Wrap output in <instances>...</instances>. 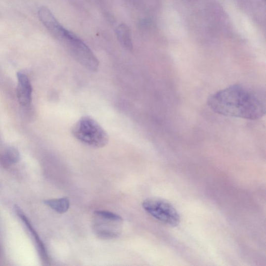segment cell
<instances>
[{
  "label": "cell",
  "instance_id": "10",
  "mask_svg": "<svg viewBox=\"0 0 266 266\" xmlns=\"http://www.w3.org/2000/svg\"><path fill=\"white\" fill-rule=\"evenodd\" d=\"M6 159L12 163H15L19 161L20 155L19 151L14 147H9L6 151Z\"/></svg>",
  "mask_w": 266,
  "mask_h": 266
},
{
  "label": "cell",
  "instance_id": "4",
  "mask_svg": "<svg viewBox=\"0 0 266 266\" xmlns=\"http://www.w3.org/2000/svg\"><path fill=\"white\" fill-rule=\"evenodd\" d=\"M122 218L114 213L98 210L94 212L93 229L96 236L102 239L118 238L122 230Z\"/></svg>",
  "mask_w": 266,
  "mask_h": 266
},
{
  "label": "cell",
  "instance_id": "9",
  "mask_svg": "<svg viewBox=\"0 0 266 266\" xmlns=\"http://www.w3.org/2000/svg\"><path fill=\"white\" fill-rule=\"evenodd\" d=\"M33 89H28L18 84L17 87V95L20 104L26 106L32 101Z\"/></svg>",
  "mask_w": 266,
  "mask_h": 266
},
{
  "label": "cell",
  "instance_id": "1",
  "mask_svg": "<svg viewBox=\"0 0 266 266\" xmlns=\"http://www.w3.org/2000/svg\"><path fill=\"white\" fill-rule=\"evenodd\" d=\"M265 97L258 91L236 85L212 95L207 104L219 115L254 120L265 115Z\"/></svg>",
  "mask_w": 266,
  "mask_h": 266
},
{
  "label": "cell",
  "instance_id": "6",
  "mask_svg": "<svg viewBox=\"0 0 266 266\" xmlns=\"http://www.w3.org/2000/svg\"><path fill=\"white\" fill-rule=\"evenodd\" d=\"M15 210L20 219L22 220V221L26 224V226L28 228V230L30 231L31 233L32 234V236L34 237L35 241L37 242L39 251L41 254H42V257L44 261H46L48 258L47 252L45 250L44 245L42 240H40L38 234L35 230L34 228H33L32 224L30 223V222L29 221L26 216H25V214L23 213L22 211L19 209V208L16 206L15 207Z\"/></svg>",
  "mask_w": 266,
  "mask_h": 266
},
{
  "label": "cell",
  "instance_id": "3",
  "mask_svg": "<svg viewBox=\"0 0 266 266\" xmlns=\"http://www.w3.org/2000/svg\"><path fill=\"white\" fill-rule=\"evenodd\" d=\"M71 132L78 140L92 147H104L109 141L106 132L89 117L81 118L73 126Z\"/></svg>",
  "mask_w": 266,
  "mask_h": 266
},
{
  "label": "cell",
  "instance_id": "7",
  "mask_svg": "<svg viewBox=\"0 0 266 266\" xmlns=\"http://www.w3.org/2000/svg\"><path fill=\"white\" fill-rule=\"evenodd\" d=\"M116 34L121 45L126 49L131 50L133 44L129 27L124 24L119 25L116 29Z\"/></svg>",
  "mask_w": 266,
  "mask_h": 266
},
{
  "label": "cell",
  "instance_id": "2",
  "mask_svg": "<svg viewBox=\"0 0 266 266\" xmlns=\"http://www.w3.org/2000/svg\"><path fill=\"white\" fill-rule=\"evenodd\" d=\"M43 24L81 65L91 71L98 70L99 61L93 52L83 40L61 25L54 15L45 17Z\"/></svg>",
  "mask_w": 266,
  "mask_h": 266
},
{
  "label": "cell",
  "instance_id": "11",
  "mask_svg": "<svg viewBox=\"0 0 266 266\" xmlns=\"http://www.w3.org/2000/svg\"><path fill=\"white\" fill-rule=\"evenodd\" d=\"M17 77L18 80V84L28 89H33L32 85L30 84L29 80L26 75L22 73H17Z\"/></svg>",
  "mask_w": 266,
  "mask_h": 266
},
{
  "label": "cell",
  "instance_id": "5",
  "mask_svg": "<svg viewBox=\"0 0 266 266\" xmlns=\"http://www.w3.org/2000/svg\"><path fill=\"white\" fill-rule=\"evenodd\" d=\"M142 206L151 217L170 226L176 227L180 222L177 211L166 200L149 198L142 202Z\"/></svg>",
  "mask_w": 266,
  "mask_h": 266
},
{
  "label": "cell",
  "instance_id": "8",
  "mask_svg": "<svg viewBox=\"0 0 266 266\" xmlns=\"http://www.w3.org/2000/svg\"><path fill=\"white\" fill-rule=\"evenodd\" d=\"M46 206L59 214L66 213L69 209L70 202L66 197L50 199L44 201Z\"/></svg>",
  "mask_w": 266,
  "mask_h": 266
}]
</instances>
